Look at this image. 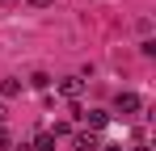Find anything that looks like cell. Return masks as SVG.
<instances>
[{
    "mask_svg": "<svg viewBox=\"0 0 156 151\" xmlns=\"http://www.w3.org/2000/svg\"><path fill=\"white\" fill-rule=\"evenodd\" d=\"M114 109H118L122 118H131V113H139V109H144V101L135 97V92H118V97H114Z\"/></svg>",
    "mask_w": 156,
    "mask_h": 151,
    "instance_id": "cell-1",
    "label": "cell"
},
{
    "mask_svg": "<svg viewBox=\"0 0 156 151\" xmlns=\"http://www.w3.org/2000/svg\"><path fill=\"white\" fill-rule=\"evenodd\" d=\"M80 92H84V80H80V76H68V80H59V97L80 101Z\"/></svg>",
    "mask_w": 156,
    "mask_h": 151,
    "instance_id": "cell-2",
    "label": "cell"
},
{
    "mask_svg": "<svg viewBox=\"0 0 156 151\" xmlns=\"http://www.w3.org/2000/svg\"><path fill=\"white\" fill-rule=\"evenodd\" d=\"M76 118L89 122V134H93V130H101V126L110 122V113H101V109H89V113H80V109H76Z\"/></svg>",
    "mask_w": 156,
    "mask_h": 151,
    "instance_id": "cell-3",
    "label": "cell"
},
{
    "mask_svg": "<svg viewBox=\"0 0 156 151\" xmlns=\"http://www.w3.org/2000/svg\"><path fill=\"white\" fill-rule=\"evenodd\" d=\"M30 147H34V151H55V134H51V130H38V139H34Z\"/></svg>",
    "mask_w": 156,
    "mask_h": 151,
    "instance_id": "cell-4",
    "label": "cell"
},
{
    "mask_svg": "<svg viewBox=\"0 0 156 151\" xmlns=\"http://www.w3.org/2000/svg\"><path fill=\"white\" fill-rule=\"evenodd\" d=\"M72 147H76V151H97L101 143H97V134H76V139H72Z\"/></svg>",
    "mask_w": 156,
    "mask_h": 151,
    "instance_id": "cell-5",
    "label": "cell"
},
{
    "mask_svg": "<svg viewBox=\"0 0 156 151\" xmlns=\"http://www.w3.org/2000/svg\"><path fill=\"white\" fill-rule=\"evenodd\" d=\"M0 97H21V80H17V76L0 80Z\"/></svg>",
    "mask_w": 156,
    "mask_h": 151,
    "instance_id": "cell-6",
    "label": "cell"
},
{
    "mask_svg": "<svg viewBox=\"0 0 156 151\" xmlns=\"http://www.w3.org/2000/svg\"><path fill=\"white\" fill-rule=\"evenodd\" d=\"M30 84H34V88H51V76H47V72H34Z\"/></svg>",
    "mask_w": 156,
    "mask_h": 151,
    "instance_id": "cell-7",
    "label": "cell"
},
{
    "mask_svg": "<svg viewBox=\"0 0 156 151\" xmlns=\"http://www.w3.org/2000/svg\"><path fill=\"white\" fill-rule=\"evenodd\" d=\"M9 147H13V134H9V130L0 126V151H9Z\"/></svg>",
    "mask_w": 156,
    "mask_h": 151,
    "instance_id": "cell-8",
    "label": "cell"
},
{
    "mask_svg": "<svg viewBox=\"0 0 156 151\" xmlns=\"http://www.w3.org/2000/svg\"><path fill=\"white\" fill-rule=\"evenodd\" d=\"M30 4H34V8H51L55 0H30Z\"/></svg>",
    "mask_w": 156,
    "mask_h": 151,
    "instance_id": "cell-9",
    "label": "cell"
},
{
    "mask_svg": "<svg viewBox=\"0 0 156 151\" xmlns=\"http://www.w3.org/2000/svg\"><path fill=\"white\" fill-rule=\"evenodd\" d=\"M4 118H9V109H4V105H0V126H4Z\"/></svg>",
    "mask_w": 156,
    "mask_h": 151,
    "instance_id": "cell-10",
    "label": "cell"
},
{
    "mask_svg": "<svg viewBox=\"0 0 156 151\" xmlns=\"http://www.w3.org/2000/svg\"><path fill=\"white\" fill-rule=\"evenodd\" d=\"M17 151H34V147H30V143H21V147H17Z\"/></svg>",
    "mask_w": 156,
    "mask_h": 151,
    "instance_id": "cell-11",
    "label": "cell"
},
{
    "mask_svg": "<svg viewBox=\"0 0 156 151\" xmlns=\"http://www.w3.org/2000/svg\"><path fill=\"white\" fill-rule=\"evenodd\" d=\"M97 151H122V147H97Z\"/></svg>",
    "mask_w": 156,
    "mask_h": 151,
    "instance_id": "cell-12",
    "label": "cell"
},
{
    "mask_svg": "<svg viewBox=\"0 0 156 151\" xmlns=\"http://www.w3.org/2000/svg\"><path fill=\"white\" fill-rule=\"evenodd\" d=\"M131 151H148V147H131Z\"/></svg>",
    "mask_w": 156,
    "mask_h": 151,
    "instance_id": "cell-13",
    "label": "cell"
}]
</instances>
